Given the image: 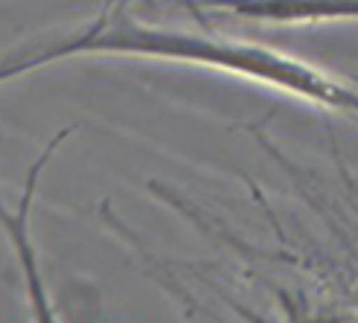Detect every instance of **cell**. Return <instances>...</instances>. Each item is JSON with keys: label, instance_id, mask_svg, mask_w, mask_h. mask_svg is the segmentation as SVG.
<instances>
[{"label": "cell", "instance_id": "1", "mask_svg": "<svg viewBox=\"0 0 358 323\" xmlns=\"http://www.w3.org/2000/svg\"><path fill=\"white\" fill-rule=\"evenodd\" d=\"M73 56H140V59H164L187 62L199 67H216L222 73H234L250 82L277 87L282 94L315 102L329 111L358 114V87L335 79L329 70L315 67L303 59L285 56L274 47L250 44L239 38L210 32H184L140 24L125 9V0H105L102 12L82 32H73L59 44L41 47L35 52H21L3 64V79L21 76L27 70L44 67L50 62L73 59Z\"/></svg>", "mask_w": 358, "mask_h": 323}, {"label": "cell", "instance_id": "2", "mask_svg": "<svg viewBox=\"0 0 358 323\" xmlns=\"http://www.w3.org/2000/svg\"><path fill=\"white\" fill-rule=\"evenodd\" d=\"M73 134V125L64 131L56 134V140L47 143V149L41 152V157L32 164V172L27 178V187H24V195L17 201V210L15 213H3V227L9 233V242L15 247L17 259H21V268H24V277H27V289H29V300L35 306V317L38 320H52V309H50V300H47V292H44V280L38 274V259H35V247H32V236H29V215H32V199H35V189H38V178L47 166L50 155L59 149V143Z\"/></svg>", "mask_w": 358, "mask_h": 323}, {"label": "cell", "instance_id": "3", "mask_svg": "<svg viewBox=\"0 0 358 323\" xmlns=\"http://www.w3.org/2000/svg\"><path fill=\"white\" fill-rule=\"evenodd\" d=\"M210 6L265 24L358 21V0H210Z\"/></svg>", "mask_w": 358, "mask_h": 323}, {"label": "cell", "instance_id": "4", "mask_svg": "<svg viewBox=\"0 0 358 323\" xmlns=\"http://www.w3.org/2000/svg\"><path fill=\"white\" fill-rule=\"evenodd\" d=\"M143 3H152V0H143ZM184 3H187V9L195 15V17H199V24L201 27H207V17H204V12H201V6L199 3H195V0H184Z\"/></svg>", "mask_w": 358, "mask_h": 323}]
</instances>
